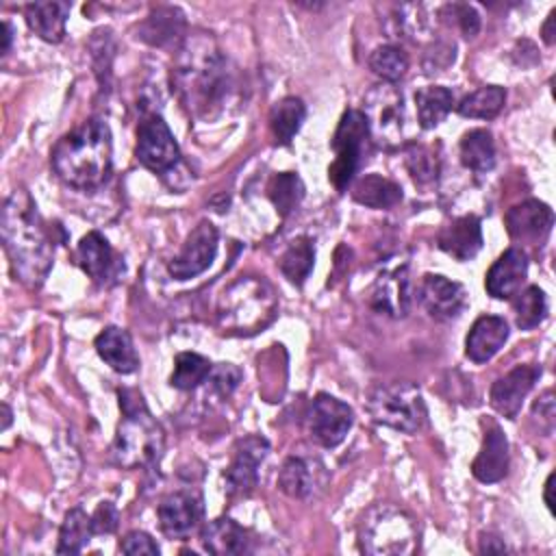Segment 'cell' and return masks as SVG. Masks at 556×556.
Returning <instances> with one entry per match:
<instances>
[{
    "mask_svg": "<svg viewBox=\"0 0 556 556\" xmlns=\"http://www.w3.org/2000/svg\"><path fill=\"white\" fill-rule=\"evenodd\" d=\"M0 230L15 278L26 287H39L52 269L54 239L26 189H15L4 200Z\"/></svg>",
    "mask_w": 556,
    "mask_h": 556,
    "instance_id": "6da1fadb",
    "label": "cell"
},
{
    "mask_svg": "<svg viewBox=\"0 0 556 556\" xmlns=\"http://www.w3.org/2000/svg\"><path fill=\"white\" fill-rule=\"evenodd\" d=\"M176 89L191 115L208 119L217 115L230 91L228 61L206 35L185 39L174 67Z\"/></svg>",
    "mask_w": 556,
    "mask_h": 556,
    "instance_id": "7a4b0ae2",
    "label": "cell"
},
{
    "mask_svg": "<svg viewBox=\"0 0 556 556\" xmlns=\"http://www.w3.org/2000/svg\"><path fill=\"white\" fill-rule=\"evenodd\" d=\"M50 163L54 174L74 189L102 187L113 169L111 128L100 117H89L54 143Z\"/></svg>",
    "mask_w": 556,
    "mask_h": 556,
    "instance_id": "3957f363",
    "label": "cell"
},
{
    "mask_svg": "<svg viewBox=\"0 0 556 556\" xmlns=\"http://www.w3.org/2000/svg\"><path fill=\"white\" fill-rule=\"evenodd\" d=\"M122 419L111 447L113 460L124 469L152 467L163 456L165 437L137 389H119Z\"/></svg>",
    "mask_w": 556,
    "mask_h": 556,
    "instance_id": "277c9868",
    "label": "cell"
},
{
    "mask_svg": "<svg viewBox=\"0 0 556 556\" xmlns=\"http://www.w3.org/2000/svg\"><path fill=\"white\" fill-rule=\"evenodd\" d=\"M278 313V298L263 278L241 276L217 300V326L228 334H256Z\"/></svg>",
    "mask_w": 556,
    "mask_h": 556,
    "instance_id": "5b68a950",
    "label": "cell"
},
{
    "mask_svg": "<svg viewBox=\"0 0 556 556\" xmlns=\"http://www.w3.org/2000/svg\"><path fill=\"white\" fill-rule=\"evenodd\" d=\"M358 547L371 556H408L419 547L417 519L395 504H374L358 521Z\"/></svg>",
    "mask_w": 556,
    "mask_h": 556,
    "instance_id": "8992f818",
    "label": "cell"
},
{
    "mask_svg": "<svg viewBox=\"0 0 556 556\" xmlns=\"http://www.w3.org/2000/svg\"><path fill=\"white\" fill-rule=\"evenodd\" d=\"M367 410L376 424L413 434L426 421V404L410 382H380L367 393Z\"/></svg>",
    "mask_w": 556,
    "mask_h": 556,
    "instance_id": "52a82bcc",
    "label": "cell"
},
{
    "mask_svg": "<svg viewBox=\"0 0 556 556\" xmlns=\"http://www.w3.org/2000/svg\"><path fill=\"white\" fill-rule=\"evenodd\" d=\"M367 139H369V128H367L365 115L356 109L345 111L330 141L334 150V161L328 167V178L337 191H345L348 185L354 180L356 172L361 169V163L367 150Z\"/></svg>",
    "mask_w": 556,
    "mask_h": 556,
    "instance_id": "ba28073f",
    "label": "cell"
},
{
    "mask_svg": "<svg viewBox=\"0 0 556 556\" xmlns=\"http://www.w3.org/2000/svg\"><path fill=\"white\" fill-rule=\"evenodd\" d=\"M369 137L382 148H395L404 132V100L402 93L391 85L382 83L367 91L363 111Z\"/></svg>",
    "mask_w": 556,
    "mask_h": 556,
    "instance_id": "9c48e42d",
    "label": "cell"
},
{
    "mask_svg": "<svg viewBox=\"0 0 556 556\" xmlns=\"http://www.w3.org/2000/svg\"><path fill=\"white\" fill-rule=\"evenodd\" d=\"M135 156L146 169L159 176L169 174L180 163V148L159 113H148L139 122Z\"/></svg>",
    "mask_w": 556,
    "mask_h": 556,
    "instance_id": "30bf717a",
    "label": "cell"
},
{
    "mask_svg": "<svg viewBox=\"0 0 556 556\" xmlns=\"http://www.w3.org/2000/svg\"><path fill=\"white\" fill-rule=\"evenodd\" d=\"M269 452L267 439L258 434H248L237 441L230 465L224 471L226 495L228 497H248L258 484V465Z\"/></svg>",
    "mask_w": 556,
    "mask_h": 556,
    "instance_id": "8fae6325",
    "label": "cell"
},
{
    "mask_svg": "<svg viewBox=\"0 0 556 556\" xmlns=\"http://www.w3.org/2000/svg\"><path fill=\"white\" fill-rule=\"evenodd\" d=\"M354 424V410L334 395L317 393L308 410V432L321 447H337Z\"/></svg>",
    "mask_w": 556,
    "mask_h": 556,
    "instance_id": "7c38bea8",
    "label": "cell"
},
{
    "mask_svg": "<svg viewBox=\"0 0 556 556\" xmlns=\"http://www.w3.org/2000/svg\"><path fill=\"white\" fill-rule=\"evenodd\" d=\"M217 228L208 222L202 219L185 239L180 252L169 261L167 271L176 280H189L200 276L204 269L211 267L217 254Z\"/></svg>",
    "mask_w": 556,
    "mask_h": 556,
    "instance_id": "4fadbf2b",
    "label": "cell"
},
{
    "mask_svg": "<svg viewBox=\"0 0 556 556\" xmlns=\"http://www.w3.org/2000/svg\"><path fill=\"white\" fill-rule=\"evenodd\" d=\"M156 515L161 530L169 539H187L204 517V500L193 489L174 491L159 502Z\"/></svg>",
    "mask_w": 556,
    "mask_h": 556,
    "instance_id": "5bb4252c",
    "label": "cell"
},
{
    "mask_svg": "<svg viewBox=\"0 0 556 556\" xmlns=\"http://www.w3.org/2000/svg\"><path fill=\"white\" fill-rule=\"evenodd\" d=\"M76 263L96 285L102 287L115 285L124 274L122 256L98 230H91L80 239L76 248Z\"/></svg>",
    "mask_w": 556,
    "mask_h": 556,
    "instance_id": "9a60e30c",
    "label": "cell"
},
{
    "mask_svg": "<svg viewBox=\"0 0 556 556\" xmlns=\"http://www.w3.org/2000/svg\"><path fill=\"white\" fill-rule=\"evenodd\" d=\"M419 302L437 321L456 319L467 306V293L460 282L441 274H426L419 285Z\"/></svg>",
    "mask_w": 556,
    "mask_h": 556,
    "instance_id": "2e32d148",
    "label": "cell"
},
{
    "mask_svg": "<svg viewBox=\"0 0 556 556\" xmlns=\"http://www.w3.org/2000/svg\"><path fill=\"white\" fill-rule=\"evenodd\" d=\"M539 376H541L539 365H517L508 374L500 376L491 384V393H489L491 406L506 419H517L521 404L532 391Z\"/></svg>",
    "mask_w": 556,
    "mask_h": 556,
    "instance_id": "e0dca14e",
    "label": "cell"
},
{
    "mask_svg": "<svg viewBox=\"0 0 556 556\" xmlns=\"http://www.w3.org/2000/svg\"><path fill=\"white\" fill-rule=\"evenodd\" d=\"M528 276V254L521 248H508L497 256L484 276V289L495 300L517 295Z\"/></svg>",
    "mask_w": 556,
    "mask_h": 556,
    "instance_id": "ac0fdd59",
    "label": "cell"
},
{
    "mask_svg": "<svg viewBox=\"0 0 556 556\" xmlns=\"http://www.w3.org/2000/svg\"><path fill=\"white\" fill-rule=\"evenodd\" d=\"M504 224L513 239L543 241L554 226V213L545 202L530 198L510 206L504 215Z\"/></svg>",
    "mask_w": 556,
    "mask_h": 556,
    "instance_id": "d6986e66",
    "label": "cell"
},
{
    "mask_svg": "<svg viewBox=\"0 0 556 556\" xmlns=\"http://www.w3.org/2000/svg\"><path fill=\"white\" fill-rule=\"evenodd\" d=\"M508 460H510L508 439L495 421H489L484 430L482 447L471 463V473L482 484L500 482L508 473Z\"/></svg>",
    "mask_w": 556,
    "mask_h": 556,
    "instance_id": "ffe728a7",
    "label": "cell"
},
{
    "mask_svg": "<svg viewBox=\"0 0 556 556\" xmlns=\"http://www.w3.org/2000/svg\"><path fill=\"white\" fill-rule=\"evenodd\" d=\"M437 245L452 258L465 263L471 261L482 248V226L476 215H460L447 222L439 235Z\"/></svg>",
    "mask_w": 556,
    "mask_h": 556,
    "instance_id": "44dd1931",
    "label": "cell"
},
{
    "mask_svg": "<svg viewBox=\"0 0 556 556\" xmlns=\"http://www.w3.org/2000/svg\"><path fill=\"white\" fill-rule=\"evenodd\" d=\"M369 304L374 311L389 317H404L410 308V280L408 269L397 267L380 274L369 291Z\"/></svg>",
    "mask_w": 556,
    "mask_h": 556,
    "instance_id": "7402d4cb",
    "label": "cell"
},
{
    "mask_svg": "<svg viewBox=\"0 0 556 556\" xmlns=\"http://www.w3.org/2000/svg\"><path fill=\"white\" fill-rule=\"evenodd\" d=\"M508 339V324L500 315H480L465 339V354L473 363L491 361Z\"/></svg>",
    "mask_w": 556,
    "mask_h": 556,
    "instance_id": "603a6c76",
    "label": "cell"
},
{
    "mask_svg": "<svg viewBox=\"0 0 556 556\" xmlns=\"http://www.w3.org/2000/svg\"><path fill=\"white\" fill-rule=\"evenodd\" d=\"M200 543L208 554L237 556L250 552V534L230 517H217L208 521L200 532Z\"/></svg>",
    "mask_w": 556,
    "mask_h": 556,
    "instance_id": "cb8c5ba5",
    "label": "cell"
},
{
    "mask_svg": "<svg viewBox=\"0 0 556 556\" xmlns=\"http://www.w3.org/2000/svg\"><path fill=\"white\" fill-rule=\"evenodd\" d=\"M98 356L117 374H132L139 367L132 339L124 328L106 326L93 341Z\"/></svg>",
    "mask_w": 556,
    "mask_h": 556,
    "instance_id": "d4e9b609",
    "label": "cell"
},
{
    "mask_svg": "<svg viewBox=\"0 0 556 556\" xmlns=\"http://www.w3.org/2000/svg\"><path fill=\"white\" fill-rule=\"evenodd\" d=\"M70 11V2H30L24 7V17L37 37L48 43H59L65 37V22Z\"/></svg>",
    "mask_w": 556,
    "mask_h": 556,
    "instance_id": "484cf974",
    "label": "cell"
},
{
    "mask_svg": "<svg viewBox=\"0 0 556 556\" xmlns=\"http://www.w3.org/2000/svg\"><path fill=\"white\" fill-rule=\"evenodd\" d=\"M185 15L176 7L154 9L146 22L139 26V39L152 46H167L182 37Z\"/></svg>",
    "mask_w": 556,
    "mask_h": 556,
    "instance_id": "4316f807",
    "label": "cell"
},
{
    "mask_svg": "<svg viewBox=\"0 0 556 556\" xmlns=\"http://www.w3.org/2000/svg\"><path fill=\"white\" fill-rule=\"evenodd\" d=\"M460 161L473 174H486L495 165V141L486 128H471L458 143Z\"/></svg>",
    "mask_w": 556,
    "mask_h": 556,
    "instance_id": "83f0119b",
    "label": "cell"
},
{
    "mask_svg": "<svg viewBox=\"0 0 556 556\" xmlns=\"http://www.w3.org/2000/svg\"><path fill=\"white\" fill-rule=\"evenodd\" d=\"M352 198L369 208H391L402 200V187L380 174H367L354 182Z\"/></svg>",
    "mask_w": 556,
    "mask_h": 556,
    "instance_id": "f1b7e54d",
    "label": "cell"
},
{
    "mask_svg": "<svg viewBox=\"0 0 556 556\" xmlns=\"http://www.w3.org/2000/svg\"><path fill=\"white\" fill-rule=\"evenodd\" d=\"M278 486L285 495L295 500H308L315 495L317 478L311 460L302 456H289L278 471Z\"/></svg>",
    "mask_w": 556,
    "mask_h": 556,
    "instance_id": "f546056e",
    "label": "cell"
},
{
    "mask_svg": "<svg viewBox=\"0 0 556 556\" xmlns=\"http://www.w3.org/2000/svg\"><path fill=\"white\" fill-rule=\"evenodd\" d=\"M452 104H454V96L447 87H441V85L421 87L415 93V109H417L419 126L424 130L437 128L450 115Z\"/></svg>",
    "mask_w": 556,
    "mask_h": 556,
    "instance_id": "4dcf8cb0",
    "label": "cell"
},
{
    "mask_svg": "<svg viewBox=\"0 0 556 556\" xmlns=\"http://www.w3.org/2000/svg\"><path fill=\"white\" fill-rule=\"evenodd\" d=\"M304 117H306V106L300 98L287 96V98L278 100L269 113V128H271L274 141L280 146L291 143V139L300 130Z\"/></svg>",
    "mask_w": 556,
    "mask_h": 556,
    "instance_id": "1f68e13d",
    "label": "cell"
},
{
    "mask_svg": "<svg viewBox=\"0 0 556 556\" xmlns=\"http://www.w3.org/2000/svg\"><path fill=\"white\" fill-rule=\"evenodd\" d=\"M93 534L96 532L91 526V515H87L80 506H74L72 510L65 513L63 523L59 528L56 552L59 554H78L91 541Z\"/></svg>",
    "mask_w": 556,
    "mask_h": 556,
    "instance_id": "d6a6232c",
    "label": "cell"
},
{
    "mask_svg": "<svg viewBox=\"0 0 556 556\" xmlns=\"http://www.w3.org/2000/svg\"><path fill=\"white\" fill-rule=\"evenodd\" d=\"M506 104V89L500 85H486L467 93L458 104L456 113L471 119H491Z\"/></svg>",
    "mask_w": 556,
    "mask_h": 556,
    "instance_id": "836d02e7",
    "label": "cell"
},
{
    "mask_svg": "<svg viewBox=\"0 0 556 556\" xmlns=\"http://www.w3.org/2000/svg\"><path fill=\"white\" fill-rule=\"evenodd\" d=\"M278 265H280L282 276L289 282L300 287L308 278V274L315 265V245H313V241L308 237H298L295 241H291L289 248L282 252Z\"/></svg>",
    "mask_w": 556,
    "mask_h": 556,
    "instance_id": "e575fe53",
    "label": "cell"
},
{
    "mask_svg": "<svg viewBox=\"0 0 556 556\" xmlns=\"http://www.w3.org/2000/svg\"><path fill=\"white\" fill-rule=\"evenodd\" d=\"M213 363L198 352H180L174 358V371L169 376V384L180 391H191L200 387L211 376Z\"/></svg>",
    "mask_w": 556,
    "mask_h": 556,
    "instance_id": "d590c367",
    "label": "cell"
},
{
    "mask_svg": "<svg viewBox=\"0 0 556 556\" xmlns=\"http://www.w3.org/2000/svg\"><path fill=\"white\" fill-rule=\"evenodd\" d=\"M267 195H269L271 204L276 206V211L282 217H287L302 202V198H304V182L293 172L276 174L269 180V185H267Z\"/></svg>",
    "mask_w": 556,
    "mask_h": 556,
    "instance_id": "8d00e7d4",
    "label": "cell"
},
{
    "mask_svg": "<svg viewBox=\"0 0 556 556\" xmlns=\"http://www.w3.org/2000/svg\"><path fill=\"white\" fill-rule=\"evenodd\" d=\"M513 308H515V321L521 330H532L539 324H543L549 311L547 298L543 289H539L536 285H530L523 291H519L517 300L513 302Z\"/></svg>",
    "mask_w": 556,
    "mask_h": 556,
    "instance_id": "74e56055",
    "label": "cell"
},
{
    "mask_svg": "<svg viewBox=\"0 0 556 556\" xmlns=\"http://www.w3.org/2000/svg\"><path fill=\"white\" fill-rule=\"evenodd\" d=\"M367 63H369V70H371L378 78H382L384 83H391V85H393L395 80H400V78L406 74V70H408V56H406V52H404L402 48L393 46V43L378 46V48L369 54Z\"/></svg>",
    "mask_w": 556,
    "mask_h": 556,
    "instance_id": "f35d334b",
    "label": "cell"
},
{
    "mask_svg": "<svg viewBox=\"0 0 556 556\" xmlns=\"http://www.w3.org/2000/svg\"><path fill=\"white\" fill-rule=\"evenodd\" d=\"M406 169L413 176L417 185H432L439 178L441 172V161L439 154L434 152L432 146H421V143H410L406 148L404 156Z\"/></svg>",
    "mask_w": 556,
    "mask_h": 556,
    "instance_id": "ab89813d",
    "label": "cell"
},
{
    "mask_svg": "<svg viewBox=\"0 0 556 556\" xmlns=\"http://www.w3.org/2000/svg\"><path fill=\"white\" fill-rule=\"evenodd\" d=\"M441 20H454L465 37H476L480 30V15L471 4L465 2H452L439 9Z\"/></svg>",
    "mask_w": 556,
    "mask_h": 556,
    "instance_id": "60d3db41",
    "label": "cell"
},
{
    "mask_svg": "<svg viewBox=\"0 0 556 556\" xmlns=\"http://www.w3.org/2000/svg\"><path fill=\"white\" fill-rule=\"evenodd\" d=\"M211 389L219 395V397H228L241 382V369L235 367L232 363H219L217 367L211 369Z\"/></svg>",
    "mask_w": 556,
    "mask_h": 556,
    "instance_id": "b9f144b4",
    "label": "cell"
},
{
    "mask_svg": "<svg viewBox=\"0 0 556 556\" xmlns=\"http://www.w3.org/2000/svg\"><path fill=\"white\" fill-rule=\"evenodd\" d=\"M119 552H124V554H154L156 556L161 552V547L156 545V541L148 532L132 530L119 541Z\"/></svg>",
    "mask_w": 556,
    "mask_h": 556,
    "instance_id": "7bdbcfd3",
    "label": "cell"
},
{
    "mask_svg": "<svg viewBox=\"0 0 556 556\" xmlns=\"http://www.w3.org/2000/svg\"><path fill=\"white\" fill-rule=\"evenodd\" d=\"M91 526L96 534H113L119 526V513L111 502H100L91 513Z\"/></svg>",
    "mask_w": 556,
    "mask_h": 556,
    "instance_id": "ee69618b",
    "label": "cell"
},
{
    "mask_svg": "<svg viewBox=\"0 0 556 556\" xmlns=\"http://www.w3.org/2000/svg\"><path fill=\"white\" fill-rule=\"evenodd\" d=\"M450 63H454V43H434L424 56L426 74L443 72Z\"/></svg>",
    "mask_w": 556,
    "mask_h": 556,
    "instance_id": "f6af8a7d",
    "label": "cell"
},
{
    "mask_svg": "<svg viewBox=\"0 0 556 556\" xmlns=\"http://www.w3.org/2000/svg\"><path fill=\"white\" fill-rule=\"evenodd\" d=\"M532 417L545 424V432H552L554 428V391L547 389L539 395V400L532 404Z\"/></svg>",
    "mask_w": 556,
    "mask_h": 556,
    "instance_id": "bcb514c9",
    "label": "cell"
},
{
    "mask_svg": "<svg viewBox=\"0 0 556 556\" xmlns=\"http://www.w3.org/2000/svg\"><path fill=\"white\" fill-rule=\"evenodd\" d=\"M478 552H480V554H484V552H497V554H502V552H508V547H506V543H504L500 536L482 534V536H480Z\"/></svg>",
    "mask_w": 556,
    "mask_h": 556,
    "instance_id": "7dc6e473",
    "label": "cell"
},
{
    "mask_svg": "<svg viewBox=\"0 0 556 556\" xmlns=\"http://www.w3.org/2000/svg\"><path fill=\"white\" fill-rule=\"evenodd\" d=\"M554 22H556V9H552L549 11V15H547V20H545V24H543V28H541V35H543V41L547 43V46H552L554 43Z\"/></svg>",
    "mask_w": 556,
    "mask_h": 556,
    "instance_id": "c3c4849f",
    "label": "cell"
},
{
    "mask_svg": "<svg viewBox=\"0 0 556 556\" xmlns=\"http://www.w3.org/2000/svg\"><path fill=\"white\" fill-rule=\"evenodd\" d=\"M11 41H13V28H11V24L4 20V24H2V54L9 52Z\"/></svg>",
    "mask_w": 556,
    "mask_h": 556,
    "instance_id": "681fc988",
    "label": "cell"
},
{
    "mask_svg": "<svg viewBox=\"0 0 556 556\" xmlns=\"http://www.w3.org/2000/svg\"><path fill=\"white\" fill-rule=\"evenodd\" d=\"M552 480H554V473H549L547 476V480H545V489H543V500H545V506L552 510Z\"/></svg>",
    "mask_w": 556,
    "mask_h": 556,
    "instance_id": "f907efd6",
    "label": "cell"
},
{
    "mask_svg": "<svg viewBox=\"0 0 556 556\" xmlns=\"http://www.w3.org/2000/svg\"><path fill=\"white\" fill-rule=\"evenodd\" d=\"M11 424V408L7 404H2V430H7Z\"/></svg>",
    "mask_w": 556,
    "mask_h": 556,
    "instance_id": "816d5d0a",
    "label": "cell"
}]
</instances>
